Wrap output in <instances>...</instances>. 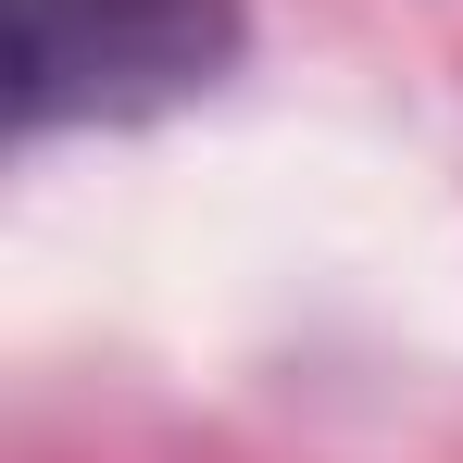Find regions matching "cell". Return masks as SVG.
I'll return each mask as SVG.
<instances>
[{
  "mask_svg": "<svg viewBox=\"0 0 463 463\" xmlns=\"http://www.w3.org/2000/svg\"><path fill=\"white\" fill-rule=\"evenodd\" d=\"M238 63V0H0V100L25 138L126 126Z\"/></svg>",
  "mask_w": 463,
  "mask_h": 463,
  "instance_id": "cell-1",
  "label": "cell"
}]
</instances>
